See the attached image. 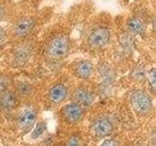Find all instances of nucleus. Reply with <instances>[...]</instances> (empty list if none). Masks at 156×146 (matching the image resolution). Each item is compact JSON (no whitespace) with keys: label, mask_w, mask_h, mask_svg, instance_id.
<instances>
[{"label":"nucleus","mask_w":156,"mask_h":146,"mask_svg":"<svg viewBox=\"0 0 156 146\" xmlns=\"http://www.w3.org/2000/svg\"><path fill=\"white\" fill-rule=\"evenodd\" d=\"M44 48V52L48 58L52 61L63 60L70 50L69 37L62 33L55 34L48 39Z\"/></svg>","instance_id":"f257e3e1"},{"label":"nucleus","mask_w":156,"mask_h":146,"mask_svg":"<svg viewBox=\"0 0 156 146\" xmlns=\"http://www.w3.org/2000/svg\"><path fill=\"white\" fill-rule=\"evenodd\" d=\"M112 32L109 26L98 23L88 29L86 34V43L88 47L99 50L106 47L111 41Z\"/></svg>","instance_id":"f03ea898"},{"label":"nucleus","mask_w":156,"mask_h":146,"mask_svg":"<svg viewBox=\"0 0 156 146\" xmlns=\"http://www.w3.org/2000/svg\"><path fill=\"white\" fill-rule=\"evenodd\" d=\"M130 104L140 116L148 115L153 110V99L151 96L140 89L133 90L130 94Z\"/></svg>","instance_id":"7ed1b4c3"},{"label":"nucleus","mask_w":156,"mask_h":146,"mask_svg":"<svg viewBox=\"0 0 156 146\" xmlns=\"http://www.w3.org/2000/svg\"><path fill=\"white\" fill-rule=\"evenodd\" d=\"M115 121L109 115H101L93 120L90 125V133L96 138L108 137L115 130Z\"/></svg>","instance_id":"20e7f679"},{"label":"nucleus","mask_w":156,"mask_h":146,"mask_svg":"<svg viewBox=\"0 0 156 146\" xmlns=\"http://www.w3.org/2000/svg\"><path fill=\"white\" fill-rule=\"evenodd\" d=\"M85 115V108L76 102H70L62 107L61 116L62 121L67 125H76L82 121Z\"/></svg>","instance_id":"39448f33"},{"label":"nucleus","mask_w":156,"mask_h":146,"mask_svg":"<svg viewBox=\"0 0 156 146\" xmlns=\"http://www.w3.org/2000/svg\"><path fill=\"white\" fill-rule=\"evenodd\" d=\"M37 120V111L33 107H27L19 113L17 117V127L22 134L30 133Z\"/></svg>","instance_id":"423d86ee"},{"label":"nucleus","mask_w":156,"mask_h":146,"mask_svg":"<svg viewBox=\"0 0 156 146\" xmlns=\"http://www.w3.org/2000/svg\"><path fill=\"white\" fill-rule=\"evenodd\" d=\"M35 26L36 19L33 16H23L15 22L11 33L15 38H23L33 30Z\"/></svg>","instance_id":"0eeeda50"},{"label":"nucleus","mask_w":156,"mask_h":146,"mask_svg":"<svg viewBox=\"0 0 156 146\" xmlns=\"http://www.w3.org/2000/svg\"><path fill=\"white\" fill-rule=\"evenodd\" d=\"M33 55V46L30 42H22L13 49L12 61L15 65L22 66L30 61Z\"/></svg>","instance_id":"6e6552de"},{"label":"nucleus","mask_w":156,"mask_h":146,"mask_svg":"<svg viewBox=\"0 0 156 146\" xmlns=\"http://www.w3.org/2000/svg\"><path fill=\"white\" fill-rule=\"evenodd\" d=\"M71 99L73 102L80 104L81 106L88 107L93 104L95 101V95L92 91H90L86 87H76L71 92Z\"/></svg>","instance_id":"1a4fd4ad"},{"label":"nucleus","mask_w":156,"mask_h":146,"mask_svg":"<svg viewBox=\"0 0 156 146\" xmlns=\"http://www.w3.org/2000/svg\"><path fill=\"white\" fill-rule=\"evenodd\" d=\"M72 72L78 79L88 80L94 75L95 66L93 62L89 60H80L77 61L72 66Z\"/></svg>","instance_id":"9d476101"},{"label":"nucleus","mask_w":156,"mask_h":146,"mask_svg":"<svg viewBox=\"0 0 156 146\" xmlns=\"http://www.w3.org/2000/svg\"><path fill=\"white\" fill-rule=\"evenodd\" d=\"M68 88L63 83H56L48 91L47 99L52 104H61L68 96Z\"/></svg>","instance_id":"9b49d317"},{"label":"nucleus","mask_w":156,"mask_h":146,"mask_svg":"<svg viewBox=\"0 0 156 146\" xmlns=\"http://www.w3.org/2000/svg\"><path fill=\"white\" fill-rule=\"evenodd\" d=\"M19 104V96L17 92L7 89L0 92V109L6 112L14 110Z\"/></svg>","instance_id":"f8f14e48"},{"label":"nucleus","mask_w":156,"mask_h":146,"mask_svg":"<svg viewBox=\"0 0 156 146\" xmlns=\"http://www.w3.org/2000/svg\"><path fill=\"white\" fill-rule=\"evenodd\" d=\"M127 30H128L129 34H131L132 36L136 35H143L145 32L146 28V23L145 21L141 18L140 16H136L131 17L126 23Z\"/></svg>","instance_id":"ddd939ff"},{"label":"nucleus","mask_w":156,"mask_h":146,"mask_svg":"<svg viewBox=\"0 0 156 146\" xmlns=\"http://www.w3.org/2000/svg\"><path fill=\"white\" fill-rule=\"evenodd\" d=\"M98 71L100 73L101 81L104 87H109L112 85L115 78V73L107 63H101L98 67Z\"/></svg>","instance_id":"4468645a"},{"label":"nucleus","mask_w":156,"mask_h":146,"mask_svg":"<svg viewBox=\"0 0 156 146\" xmlns=\"http://www.w3.org/2000/svg\"><path fill=\"white\" fill-rule=\"evenodd\" d=\"M33 92V87L30 83H28L27 81H19L17 84V95L20 97H27L29 96Z\"/></svg>","instance_id":"2eb2a0df"},{"label":"nucleus","mask_w":156,"mask_h":146,"mask_svg":"<svg viewBox=\"0 0 156 146\" xmlns=\"http://www.w3.org/2000/svg\"><path fill=\"white\" fill-rule=\"evenodd\" d=\"M47 130V124L46 122L44 121H39L36 122L35 125H34L33 129L31 130V131L29 133V137L32 140L38 139L39 137L45 134V131Z\"/></svg>","instance_id":"dca6fc26"},{"label":"nucleus","mask_w":156,"mask_h":146,"mask_svg":"<svg viewBox=\"0 0 156 146\" xmlns=\"http://www.w3.org/2000/svg\"><path fill=\"white\" fill-rule=\"evenodd\" d=\"M145 78L147 79L148 85L152 94L155 92V88H156V72H155V68L152 67L150 70H148V72L146 73Z\"/></svg>","instance_id":"f3484780"},{"label":"nucleus","mask_w":156,"mask_h":146,"mask_svg":"<svg viewBox=\"0 0 156 146\" xmlns=\"http://www.w3.org/2000/svg\"><path fill=\"white\" fill-rule=\"evenodd\" d=\"M63 146H83V139L78 134H71L63 143Z\"/></svg>","instance_id":"a211bd4d"},{"label":"nucleus","mask_w":156,"mask_h":146,"mask_svg":"<svg viewBox=\"0 0 156 146\" xmlns=\"http://www.w3.org/2000/svg\"><path fill=\"white\" fill-rule=\"evenodd\" d=\"M10 84H11L10 77L5 74H0V92L9 89Z\"/></svg>","instance_id":"6ab92c4d"},{"label":"nucleus","mask_w":156,"mask_h":146,"mask_svg":"<svg viewBox=\"0 0 156 146\" xmlns=\"http://www.w3.org/2000/svg\"><path fill=\"white\" fill-rule=\"evenodd\" d=\"M100 146H121V143L114 138H106L100 144Z\"/></svg>","instance_id":"aec40b11"},{"label":"nucleus","mask_w":156,"mask_h":146,"mask_svg":"<svg viewBox=\"0 0 156 146\" xmlns=\"http://www.w3.org/2000/svg\"><path fill=\"white\" fill-rule=\"evenodd\" d=\"M146 76V73L144 71V69L143 67H136V71L134 73V78H136V79H143V78H145Z\"/></svg>","instance_id":"412c9836"},{"label":"nucleus","mask_w":156,"mask_h":146,"mask_svg":"<svg viewBox=\"0 0 156 146\" xmlns=\"http://www.w3.org/2000/svg\"><path fill=\"white\" fill-rule=\"evenodd\" d=\"M7 5L5 4L4 2L0 1V22H2L3 19L6 18L7 16Z\"/></svg>","instance_id":"4be33fe9"},{"label":"nucleus","mask_w":156,"mask_h":146,"mask_svg":"<svg viewBox=\"0 0 156 146\" xmlns=\"http://www.w3.org/2000/svg\"><path fill=\"white\" fill-rule=\"evenodd\" d=\"M6 39H7V32L4 29V27L0 26V45L3 44Z\"/></svg>","instance_id":"5701e85b"}]
</instances>
